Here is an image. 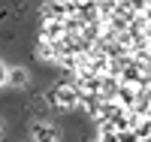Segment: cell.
Returning <instances> with one entry per match:
<instances>
[{"mask_svg":"<svg viewBox=\"0 0 151 142\" xmlns=\"http://www.w3.org/2000/svg\"><path fill=\"white\" fill-rule=\"evenodd\" d=\"M130 12L139 15V12H148V0H130Z\"/></svg>","mask_w":151,"mask_h":142,"instance_id":"10","label":"cell"},{"mask_svg":"<svg viewBox=\"0 0 151 142\" xmlns=\"http://www.w3.org/2000/svg\"><path fill=\"white\" fill-rule=\"evenodd\" d=\"M79 33L85 36L88 43H97V40H100V33H103V21H100V18H97V21H85Z\"/></svg>","mask_w":151,"mask_h":142,"instance_id":"4","label":"cell"},{"mask_svg":"<svg viewBox=\"0 0 151 142\" xmlns=\"http://www.w3.org/2000/svg\"><path fill=\"white\" fill-rule=\"evenodd\" d=\"M40 36H42L45 43H58L60 36H64V24H60V21H48V18H45V21H42Z\"/></svg>","mask_w":151,"mask_h":142,"instance_id":"3","label":"cell"},{"mask_svg":"<svg viewBox=\"0 0 151 142\" xmlns=\"http://www.w3.org/2000/svg\"><path fill=\"white\" fill-rule=\"evenodd\" d=\"M0 127H3V121H0Z\"/></svg>","mask_w":151,"mask_h":142,"instance_id":"13","label":"cell"},{"mask_svg":"<svg viewBox=\"0 0 151 142\" xmlns=\"http://www.w3.org/2000/svg\"><path fill=\"white\" fill-rule=\"evenodd\" d=\"M76 100H79V91L73 88V82L70 85H58L55 91H48V103H52V106H60V109H73Z\"/></svg>","mask_w":151,"mask_h":142,"instance_id":"2","label":"cell"},{"mask_svg":"<svg viewBox=\"0 0 151 142\" xmlns=\"http://www.w3.org/2000/svg\"><path fill=\"white\" fill-rule=\"evenodd\" d=\"M76 15H79L82 21H97V18H100V15H97V3H94V0L79 3V6H76Z\"/></svg>","mask_w":151,"mask_h":142,"instance_id":"5","label":"cell"},{"mask_svg":"<svg viewBox=\"0 0 151 142\" xmlns=\"http://www.w3.org/2000/svg\"><path fill=\"white\" fill-rule=\"evenodd\" d=\"M36 55H40L42 61H55V58H58V55H55V45L45 43V40H40V51H36Z\"/></svg>","mask_w":151,"mask_h":142,"instance_id":"8","label":"cell"},{"mask_svg":"<svg viewBox=\"0 0 151 142\" xmlns=\"http://www.w3.org/2000/svg\"><path fill=\"white\" fill-rule=\"evenodd\" d=\"M33 139L36 142H55L58 139V130H55V127H45V124H36L33 127Z\"/></svg>","mask_w":151,"mask_h":142,"instance_id":"6","label":"cell"},{"mask_svg":"<svg viewBox=\"0 0 151 142\" xmlns=\"http://www.w3.org/2000/svg\"><path fill=\"white\" fill-rule=\"evenodd\" d=\"M70 3H73V6H79V3H88V0H70Z\"/></svg>","mask_w":151,"mask_h":142,"instance_id":"12","label":"cell"},{"mask_svg":"<svg viewBox=\"0 0 151 142\" xmlns=\"http://www.w3.org/2000/svg\"><path fill=\"white\" fill-rule=\"evenodd\" d=\"M115 142H139V136H136L133 130H118L115 133Z\"/></svg>","mask_w":151,"mask_h":142,"instance_id":"9","label":"cell"},{"mask_svg":"<svg viewBox=\"0 0 151 142\" xmlns=\"http://www.w3.org/2000/svg\"><path fill=\"white\" fill-rule=\"evenodd\" d=\"M6 82H9V85H15V88H21L24 82H27V73H24L21 67H15V70H6Z\"/></svg>","mask_w":151,"mask_h":142,"instance_id":"7","label":"cell"},{"mask_svg":"<svg viewBox=\"0 0 151 142\" xmlns=\"http://www.w3.org/2000/svg\"><path fill=\"white\" fill-rule=\"evenodd\" d=\"M67 15H76V6L70 3V0H45V3H42V18L64 21Z\"/></svg>","mask_w":151,"mask_h":142,"instance_id":"1","label":"cell"},{"mask_svg":"<svg viewBox=\"0 0 151 142\" xmlns=\"http://www.w3.org/2000/svg\"><path fill=\"white\" fill-rule=\"evenodd\" d=\"M0 85H6V67L0 63Z\"/></svg>","mask_w":151,"mask_h":142,"instance_id":"11","label":"cell"}]
</instances>
